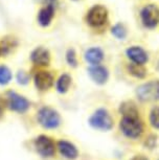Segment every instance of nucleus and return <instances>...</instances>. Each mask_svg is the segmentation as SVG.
Instances as JSON below:
<instances>
[{"label":"nucleus","mask_w":159,"mask_h":160,"mask_svg":"<svg viewBox=\"0 0 159 160\" xmlns=\"http://www.w3.org/2000/svg\"><path fill=\"white\" fill-rule=\"evenodd\" d=\"M121 130L125 136L131 139L138 138L143 131V126L142 120L138 118L137 114H130V115H124L119 123Z\"/></svg>","instance_id":"nucleus-1"},{"label":"nucleus","mask_w":159,"mask_h":160,"mask_svg":"<svg viewBox=\"0 0 159 160\" xmlns=\"http://www.w3.org/2000/svg\"><path fill=\"white\" fill-rule=\"evenodd\" d=\"M38 120L45 129H57L61 123V117L55 109L43 107L38 113Z\"/></svg>","instance_id":"nucleus-2"},{"label":"nucleus","mask_w":159,"mask_h":160,"mask_svg":"<svg viewBox=\"0 0 159 160\" xmlns=\"http://www.w3.org/2000/svg\"><path fill=\"white\" fill-rule=\"evenodd\" d=\"M89 123L97 130L108 131L113 127V119L106 109H98L90 117Z\"/></svg>","instance_id":"nucleus-3"},{"label":"nucleus","mask_w":159,"mask_h":160,"mask_svg":"<svg viewBox=\"0 0 159 160\" xmlns=\"http://www.w3.org/2000/svg\"><path fill=\"white\" fill-rule=\"evenodd\" d=\"M136 94L142 102L159 101V81H152L142 84L137 88Z\"/></svg>","instance_id":"nucleus-4"},{"label":"nucleus","mask_w":159,"mask_h":160,"mask_svg":"<svg viewBox=\"0 0 159 160\" xmlns=\"http://www.w3.org/2000/svg\"><path fill=\"white\" fill-rule=\"evenodd\" d=\"M108 12L106 8L102 5H94L93 8H90V11L87 14V22L91 26L98 28L102 26L107 21Z\"/></svg>","instance_id":"nucleus-5"},{"label":"nucleus","mask_w":159,"mask_h":160,"mask_svg":"<svg viewBox=\"0 0 159 160\" xmlns=\"http://www.w3.org/2000/svg\"><path fill=\"white\" fill-rule=\"evenodd\" d=\"M142 20L143 25L149 28H153L157 25L159 21V8L155 4H149L142 8Z\"/></svg>","instance_id":"nucleus-6"},{"label":"nucleus","mask_w":159,"mask_h":160,"mask_svg":"<svg viewBox=\"0 0 159 160\" xmlns=\"http://www.w3.org/2000/svg\"><path fill=\"white\" fill-rule=\"evenodd\" d=\"M35 148L37 152L43 157H52L55 154V142L52 138L41 135L35 140Z\"/></svg>","instance_id":"nucleus-7"},{"label":"nucleus","mask_w":159,"mask_h":160,"mask_svg":"<svg viewBox=\"0 0 159 160\" xmlns=\"http://www.w3.org/2000/svg\"><path fill=\"white\" fill-rule=\"evenodd\" d=\"M7 98H8V107L13 111L23 113L25 111H27V109L29 108V102L24 96L17 94L15 92H10Z\"/></svg>","instance_id":"nucleus-8"},{"label":"nucleus","mask_w":159,"mask_h":160,"mask_svg":"<svg viewBox=\"0 0 159 160\" xmlns=\"http://www.w3.org/2000/svg\"><path fill=\"white\" fill-rule=\"evenodd\" d=\"M58 150L63 157L70 160L77 159L79 156V151H77V147L69 141L60 140L58 142Z\"/></svg>","instance_id":"nucleus-9"},{"label":"nucleus","mask_w":159,"mask_h":160,"mask_svg":"<svg viewBox=\"0 0 159 160\" xmlns=\"http://www.w3.org/2000/svg\"><path fill=\"white\" fill-rule=\"evenodd\" d=\"M127 56L134 64L143 65L148 61V55L142 48L138 46H132L127 49Z\"/></svg>","instance_id":"nucleus-10"},{"label":"nucleus","mask_w":159,"mask_h":160,"mask_svg":"<svg viewBox=\"0 0 159 160\" xmlns=\"http://www.w3.org/2000/svg\"><path fill=\"white\" fill-rule=\"evenodd\" d=\"M53 82L52 75L47 71H39L35 75L36 87L40 90H46L52 87Z\"/></svg>","instance_id":"nucleus-11"},{"label":"nucleus","mask_w":159,"mask_h":160,"mask_svg":"<svg viewBox=\"0 0 159 160\" xmlns=\"http://www.w3.org/2000/svg\"><path fill=\"white\" fill-rule=\"evenodd\" d=\"M89 75L97 84H105L108 80V70L103 66L95 65L93 67L89 68Z\"/></svg>","instance_id":"nucleus-12"},{"label":"nucleus","mask_w":159,"mask_h":160,"mask_svg":"<svg viewBox=\"0 0 159 160\" xmlns=\"http://www.w3.org/2000/svg\"><path fill=\"white\" fill-rule=\"evenodd\" d=\"M32 61L36 65H41V66L48 65L50 61V56L48 50L45 49L43 47L36 48L32 53Z\"/></svg>","instance_id":"nucleus-13"},{"label":"nucleus","mask_w":159,"mask_h":160,"mask_svg":"<svg viewBox=\"0 0 159 160\" xmlns=\"http://www.w3.org/2000/svg\"><path fill=\"white\" fill-rule=\"evenodd\" d=\"M53 14H55V10H53V7L52 4L43 8L39 12V15H38L39 24L42 26H48L52 20Z\"/></svg>","instance_id":"nucleus-14"},{"label":"nucleus","mask_w":159,"mask_h":160,"mask_svg":"<svg viewBox=\"0 0 159 160\" xmlns=\"http://www.w3.org/2000/svg\"><path fill=\"white\" fill-rule=\"evenodd\" d=\"M104 59V52L102 51V49L97 47L90 48L85 52V60L88 63L92 65H97L103 61Z\"/></svg>","instance_id":"nucleus-15"},{"label":"nucleus","mask_w":159,"mask_h":160,"mask_svg":"<svg viewBox=\"0 0 159 160\" xmlns=\"http://www.w3.org/2000/svg\"><path fill=\"white\" fill-rule=\"evenodd\" d=\"M71 84V78L68 74H63L57 82V90L61 93H65L69 89Z\"/></svg>","instance_id":"nucleus-16"},{"label":"nucleus","mask_w":159,"mask_h":160,"mask_svg":"<svg viewBox=\"0 0 159 160\" xmlns=\"http://www.w3.org/2000/svg\"><path fill=\"white\" fill-rule=\"evenodd\" d=\"M12 80V72L7 66H0V85H7Z\"/></svg>","instance_id":"nucleus-17"},{"label":"nucleus","mask_w":159,"mask_h":160,"mask_svg":"<svg viewBox=\"0 0 159 160\" xmlns=\"http://www.w3.org/2000/svg\"><path fill=\"white\" fill-rule=\"evenodd\" d=\"M129 71L132 75H134L135 78H142L146 75V69L142 67V65H137V64H131L128 67Z\"/></svg>","instance_id":"nucleus-18"},{"label":"nucleus","mask_w":159,"mask_h":160,"mask_svg":"<svg viewBox=\"0 0 159 160\" xmlns=\"http://www.w3.org/2000/svg\"><path fill=\"white\" fill-rule=\"evenodd\" d=\"M112 34L118 39H125L127 36V31H126L125 26L122 24H116L112 28Z\"/></svg>","instance_id":"nucleus-19"},{"label":"nucleus","mask_w":159,"mask_h":160,"mask_svg":"<svg viewBox=\"0 0 159 160\" xmlns=\"http://www.w3.org/2000/svg\"><path fill=\"white\" fill-rule=\"evenodd\" d=\"M150 122L155 129H159V107H156L150 114Z\"/></svg>","instance_id":"nucleus-20"},{"label":"nucleus","mask_w":159,"mask_h":160,"mask_svg":"<svg viewBox=\"0 0 159 160\" xmlns=\"http://www.w3.org/2000/svg\"><path fill=\"white\" fill-rule=\"evenodd\" d=\"M66 61L72 67H76L77 65V55L76 51L73 49H68L67 52H66Z\"/></svg>","instance_id":"nucleus-21"},{"label":"nucleus","mask_w":159,"mask_h":160,"mask_svg":"<svg viewBox=\"0 0 159 160\" xmlns=\"http://www.w3.org/2000/svg\"><path fill=\"white\" fill-rule=\"evenodd\" d=\"M17 80L20 84H26L28 82L29 77L25 71H20V72H18V74H17Z\"/></svg>","instance_id":"nucleus-22"},{"label":"nucleus","mask_w":159,"mask_h":160,"mask_svg":"<svg viewBox=\"0 0 159 160\" xmlns=\"http://www.w3.org/2000/svg\"><path fill=\"white\" fill-rule=\"evenodd\" d=\"M131 160H148V159L145 158V157H142V156H136V157H134V158L131 159Z\"/></svg>","instance_id":"nucleus-23"},{"label":"nucleus","mask_w":159,"mask_h":160,"mask_svg":"<svg viewBox=\"0 0 159 160\" xmlns=\"http://www.w3.org/2000/svg\"><path fill=\"white\" fill-rule=\"evenodd\" d=\"M2 115V109H1V107H0V116Z\"/></svg>","instance_id":"nucleus-24"},{"label":"nucleus","mask_w":159,"mask_h":160,"mask_svg":"<svg viewBox=\"0 0 159 160\" xmlns=\"http://www.w3.org/2000/svg\"><path fill=\"white\" fill-rule=\"evenodd\" d=\"M47 1H49V2H53V1H56V0H47Z\"/></svg>","instance_id":"nucleus-25"}]
</instances>
